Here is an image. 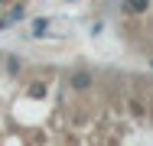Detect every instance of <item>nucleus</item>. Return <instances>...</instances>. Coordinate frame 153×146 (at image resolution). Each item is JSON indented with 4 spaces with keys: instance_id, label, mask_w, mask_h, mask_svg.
Returning a JSON list of instances; mask_svg holds the SVG:
<instances>
[{
    "instance_id": "nucleus-1",
    "label": "nucleus",
    "mask_w": 153,
    "mask_h": 146,
    "mask_svg": "<svg viewBox=\"0 0 153 146\" xmlns=\"http://www.w3.org/2000/svg\"><path fill=\"white\" fill-rule=\"evenodd\" d=\"M68 88H72L75 94L91 91L94 88V72L91 68H72V72H68Z\"/></svg>"
},
{
    "instance_id": "nucleus-2",
    "label": "nucleus",
    "mask_w": 153,
    "mask_h": 146,
    "mask_svg": "<svg viewBox=\"0 0 153 146\" xmlns=\"http://www.w3.org/2000/svg\"><path fill=\"white\" fill-rule=\"evenodd\" d=\"M153 0H121L117 3V10H121L124 16H143V13H150Z\"/></svg>"
},
{
    "instance_id": "nucleus-3",
    "label": "nucleus",
    "mask_w": 153,
    "mask_h": 146,
    "mask_svg": "<svg viewBox=\"0 0 153 146\" xmlns=\"http://www.w3.org/2000/svg\"><path fill=\"white\" fill-rule=\"evenodd\" d=\"M20 20H26V7L23 3H10V10H7V16H0V32L10 26H16Z\"/></svg>"
},
{
    "instance_id": "nucleus-4",
    "label": "nucleus",
    "mask_w": 153,
    "mask_h": 146,
    "mask_svg": "<svg viewBox=\"0 0 153 146\" xmlns=\"http://www.w3.org/2000/svg\"><path fill=\"white\" fill-rule=\"evenodd\" d=\"M49 29H52V20H49V16H36L30 23V29H26V36H30V39H46Z\"/></svg>"
},
{
    "instance_id": "nucleus-5",
    "label": "nucleus",
    "mask_w": 153,
    "mask_h": 146,
    "mask_svg": "<svg viewBox=\"0 0 153 146\" xmlns=\"http://www.w3.org/2000/svg\"><path fill=\"white\" fill-rule=\"evenodd\" d=\"M0 58H3V68H7V75H10V78H16V75L23 72V62H20V55L7 52V55H0Z\"/></svg>"
},
{
    "instance_id": "nucleus-6",
    "label": "nucleus",
    "mask_w": 153,
    "mask_h": 146,
    "mask_svg": "<svg viewBox=\"0 0 153 146\" xmlns=\"http://www.w3.org/2000/svg\"><path fill=\"white\" fill-rule=\"evenodd\" d=\"M127 111H130L134 120H143V117H147V104H143V101H137V97H127Z\"/></svg>"
},
{
    "instance_id": "nucleus-7",
    "label": "nucleus",
    "mask_w": 153,
    "mask_h": 146,
    "mask_svg": "<svg viewBox=\"0 0 153 146\" xmlns=\"http://www.w3.org/2000/svg\"><path fill=\"white\" fill-rule=\"evenodd\" d=\"M30 97H46V81H33V88H30Z\"/></svg>"
},
{
    "instance_id": "nucleus-8",
    "label": "nucleus",
    "mask_w": 153,
    "mask_h": 146,
    "mask_svg": "<svg viewBox=\"0 0 153 146\" xmlns=\"http://www.w3.org/2000/svg\"><path fill=\"white\" fill-rule=\"evenodd\" d=\"M10 3H13V0H0V7H10Z\"/></svg>"
},
{
    "instance_id": "nucleus-9",
    "label": "nucleus",
    "mask_w": 153,
    "mask_h": 146,
    "mask_svg": "<svg viewBox=\"0 0 153 146\" xmlns=\"http://www.w3.org/2000/svg\"><path fill=\"white\" fill-rule=\"evenodd\" d=\"M68 3H78V0H68Z\"/></svg>"
},
{
    "instance_id": "nucleus-10",
    "label": "nucleus",
    "mask_w": 153,
    "mask_h": 146,
    "mask_svg": "<svg viewBox=\"0 0 153 146\" xmlns=\"http://www.w3.org/2000/svg\"><path fill=\"white\" fill-rule=\"evenodd\" d=\"M150 68H153V58H150Z\"/></svg>"
}]
</instances>
